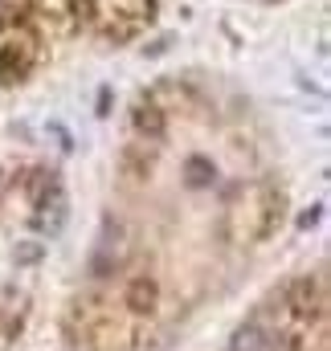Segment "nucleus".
<instances>
[{
	"label": "nucleus",
	"mask_w": 331,
	"mask_h": 351,
	"mask_svg": "<svg viewBox=\"0 0 331 351\" xmlns=\"http://www.w3.org/2000/svg\"><path fill=\"white\" fill-rule=\"evenodd\" d=\"M229 351H270V339H266V331L262 327H242L233 339H229Z\"/></svg>",
	"instance_id": "f257e3e1"
},
{
	"label": "nucleus",
	"mask_w": 331,
	"mask_h": 351,
	"mask_svg": "<svg viewBox=\"0 0 331 351\" xmlns=\"http://www.w3.org/2000/svg\"><path fill=\"white\" fill-rule=\"evenodd\" d=\"M127 306H131L135 315L152 311V306H156V286H152V282H135V286H131V294H127Z\"/></svg>",
	"instance_id": "f03ea898"
},
{
	"label": "nucleus",
	"mask_w": 331,
	"mask_h": 351,
	"mask_svg": "<svg viewBox=\"0 0 331 351\" xmlns=\"http://www.w3.org/2000/svg\"><path fill=\"white\" fill-rule=\"evenodd\" d=\"M213 176H217V172H213V164L196 156V160L188 164V172H184V180H188V188H205V184H213Z\"/></svg>",
	"instance_id": "7ed1b4c3"
}]
</instances>
